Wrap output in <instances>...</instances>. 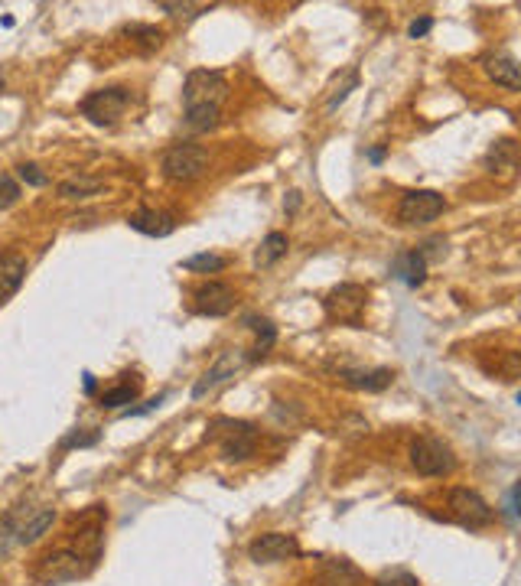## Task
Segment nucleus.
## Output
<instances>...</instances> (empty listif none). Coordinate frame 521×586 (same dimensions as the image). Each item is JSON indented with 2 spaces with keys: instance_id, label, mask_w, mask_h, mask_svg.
Returning a JSON list of instances; mask_svg holds the SVG:
<instances>
[{
  "instance_id": "obj_1",
  "label": "nucleus",
  "mask_w": 521,
  "mask_h": 586,
  "mask_svg": "<svg viewBox=\"0 0 521 586\" xmlns=\"http://www.w3.org/2000/svg\"><path fill=\"white\" fill-rule=\"evenodd\" d=\"M228 98V78L216 69H196L183 82V111H186V127L196 134L212 131L218 124L222 104Z\"/></svg>"
},
{
  "instance_id": "obj_2",
  "label": "nucleus",
  "mask_w": 521,
  "mask_h": 586,
  "mask_svg": "<svg viewBox=\"0 0 521 586\" xmlns=\"http://www.w3.org/2000/svg\"><path fill=\"white\" fill-rule=\"evenodd\" d=\"M95 567V560L85 558L82 550L76 548H59V550H49L43 558L37 560V567H33V580L39 586H62V583H76L88 574V570Z\"/></svg>"
},
{
  "instance_id": "obj_3",
  "label": "nucleus",
  "mask_w": 521,
  "mask_h": 586,
  "mask_svg": "<svg viewBox=\"0 0 521 586\" xmlns=\"http://www.w3.org/2000/svg\"><path fill=\"white\" fill-rule=\"evenodd\" d=\"M411 466H414L420 476H427V479H434V476H450L456 469L453 446L434 434H420L414 444H411Z\"/></svg>"
},
{
  "instance_id": "obj_4",
  "label": "nucleus",
  "mask_w": 521,
  "mask_h": 586,
  "mask_svg": "<svg viewBox=\"0 0 521 586\" xmlns=\"http://www.w3.org/2000/svg\"><path fill=\"white\" fill-rule=\"evenodd\" d=\"M365 306H369V290L362 284H339L322 297L326 316H330L332 322H339V326H352V330H359L362 326Z\"/></svg>"
},
{
  "instance_id": "obj_5",
  "label": "nucleus",
  "mask_w": 521,
  "mask_h": 586,
  "mask_svg": "<svg viewBox=\"0 0 521 586\" xmlns=\"http://www.w3.org/2000/svg\"><path fill=\"white\" fill-rule=\"evenodd\" d=\"M206 167H208V151L202 143H173L160 160V173L170 183L199 180L202 173H206Z\"/></svg>"
},
{
  "instance_id": "obj_6",
  "label": "nucleus",
  "mask_w": 521,
  "mask_h": 586,
  "mask_svg": "<svg viewBox=\"0 0 521 586\" xmlns=\"http://www.w3.org/2000/svg\"><path fill=\"white\" fill-rule=\"evenodd\" d=\"M127 104H131V92L114 85V88H98V92L85 95L82 104H78V111L85 114L92 124H98V127H111V124H118L124 118Z\"/></svg>"
},
{
  "instance_id": "obj_7",
  "label": "nucleus",
  "mask_w": 521,
  "mask_h": 586,
  "mask_svg": "<svg viewBox=\"0 0 521 586\" xmlns=\"http://www.w3.org/2000/svg\"><path fill=\"white\" fill-rule=\"evenodd\" d=\"M446 505H450V511H453L456 525H463V528H469V531L485 528V525H493V518H495L493 505H489L476 489H466V485L450 489Z\"/></svg>"
},
{
  "instance_id": "obj_8",
  "label": "nucleus",
  "mask_w": 521,
  "mask_h": 586,
  "mask_svg": "<svg viewBox=\"0 0 521 586\" xmlns=\"http://www.w3.org/2000/svg\"><path fill=\"white\" fill-rule=\"evenodd\" d=\"M446 199L436 190H414L398 202V222L401 225H427L434 218L444 216Z\"/></svg>"
},
{
  "instance_id": "obj_9",
  "label": "nucleus",
  "mask_w": 521,
  "mask_h": 586,
  "mask_svg": "<svg viewBox=\"0 0 521 586\" xmlns=\"http://www.w3.org/2000/svg\"><path fill=\"white\" fill-rule=\"evenodd\" d=\"M248 362H251V355H248L245 349H225L218 352V359L208 365V371L202 375L196 385H192V397L199 401V397H206L212 388H218V385H225L228 378H235L238 371L245 369Z\"/></svg>"
},
{
  "instance_id": "obj_10",
  "label": "nucleus",
  "mask_w": 521,
  "mask_h": 586,
  "mask_svg": "<svg viewBox=\"0 0 521 586\" xmlns=\"http://www.w3.org/2000/svg\"><path fill=\"white\" fill-rule=\"evenodd\" d=\"M218 427H225L222 434V456L228 463H245L251 460L257 450V430L255 424H245V420H216Z\"/></svg>"
},
{
  "instance_id": "obj_11",
  "label": "nucleus",
  "mask_w": 521,
  "mask_h": 586,
  "mask_svg": "<svg viewBox=\"0 0 521 586\" xmlns=\"http://www.w3.org/2000/svg\"><path fill=\"white\" fill-rule=\"evenodd\" d=\"M297 554H300L297 538L294 534H281V531H267V534L251 541V548H248V558L255 564H281V560H290Z\"/></svg>"
},
{
  "instance_id": "obj_12",
  "label": "nucleus",
  "mask_w": 521,
  "mask_h": 586,
  "mask_svg": "<svg viewBox=\"0 0 521 586\" xmlns=\"http://www.w3.org/2000/svg\"><path fill=\"white\" fill-rule=\"evenodd\" d=\"M192 306L199 316H228L235 310V290L222 281H208V284L196 287L192 293Z\"/></svg>"
},
{
  "instance_id": "obj_13",
  "label": "nucleus",
  "mask_w": 521,
  "mask_h": 586,
  "mask_svg": "<svg viewBox=\"0 0 521 586\" xmlns=\"http://www.w3.org/2000/svg\"><path fill=\"white\" fill-rule=\"evenodd\" d=\"M483 167L499 180H515L521 173V147L515 141H495L483 157Z\"/></svg>"
},
{
  "instance_id": "obj_14",
  "label": "nucleus",
  "mask_w": 521,
  "mask_h": 586,
  "mask_svg": "<svg viewBox=\"0 0 521 586\" xmlns=\"http://www.w3.org/2000/svg\"><path fill=\"white\" fill-rule=\"evenodd\" d=\"M483 69L495 85L509 88V92H521V62L515 56H509V53H485Z\"/></svg>"
},
{
  "instance_id": "obj_15",
  "label": "nucleus",
  "mask_w": 521,
  "mask_h": 586,
  "mask_svg": "<svg viewBox=\"0 0 521 586\" xmlns=\"http://www.w3.org/2000/svg\"><path fill=\"white\" fill-rule=\"evenodd\" d=\"M127 225L147 238H167L176 232V218H173L170 212H163V208H137V212L127 218Z\"/></svg>"
},
{
  "instance_id": "obj_16",
  "label": "nucleus",
  "mask_w": 521,
  "mask_h": 586,
  "mask_svg": "<svg viewBox=\"0 0 521 586\" xmlns=\"http://www.w3.org/2000/svg\"><path fill=\"white\" fill-rule=\"evenodd\" d=\"M342 385H349L355 391H369V395H379L395 381V371L391 369H339Z\"/></svg>"
},
{
  "instance_id": "obj_17",
  "label": "nucleus",
  "mask_w": 521,
  "mask_h": 586,
  "mask_svg": "<svg viewBox=\"0 0 521 586\" xmlns=\"http://www.w3.org/2000/svg\"><path fill=\"white\" fill-rule=\"evenodd\" d=\"M23 277H27V257L0 255V303H7L23 287Z\"/></svg>"
},
{
  "instance_id": "obj_18",
  "label": "nucleus",
  "mask_w": 521,
  "mask_h": 586,
  "mask_svg": "<svg viewBox=\"0 0 521 586\" xmlns=\"http://www.w3.org/2000/svg\"><path fill=\"white\" fill-rule=\"evenodd\" d=\"M395 277H398L401 284H408L411 290H417V287L427 281V257L420 255V248H414V251H404V255L395 261Z\"/></svg>"
},
{
  "instance_id": "obj_19",
  "label": "nucleus",
  "mask_w": 521,
  "mask_h": 586,
  "mask_svg": "<svg viewBox=\"0 0 521 586\" xmlns=\"http://www.w3.org/2000/svg\"><path fill=\"white\" fill-rule=\"evenodd\" d=\"M245 326L248 330H255L257 342H255V349H251V362H261L267 359V352L274 349V342H277V326L267 316H245Z\"/></svg>"
},
{
  "instance_id": "obj_20",
  "label": "nucleus",
  "mask_w": 521,
  "mask_h": 586,
  "mask_svg": "<svg viewBox=\"0 0 521 586\" xmlns=\"http://www.w3.org/2000/svg\"><path fill=\"white\" fill-rule=\"evenodd\" d=\"M104 190L102 176H69V180L59 183V199H69V202H82V199H92Z\"/></svg>"
},
{
  "instance_id": "obj_21",
  "label": "nucleus",
  "mask_w": 521,
  "mask_h": 586,
  "mask_svg": "<svg viewBox=\"0 0 521 586\" xmlns=\"http://www.w3.org/2000/svg\"><path fill=\"white\" fill-rule=\"evenodd\" d=\"M53 521H56V509H39L33 518H27L17 528V544H37L53 528Z\"/></svg>"
},
{
  "instance_id": "obj_22",
  "label": "nucleus",
  "mask_w": 521,
  "mask_h": 586,
  "mask_svg": "<svg viewBox=\"0 0 521 586\" xmlns=\"http://www.w3.org/2000/svg\"><path fill=\"white\" fill-rule=\"evenodd\" d=\"M320 586H362V577L346 560H330L320 570Z\"/></svg>"
},
{
  "instance_id": "obj_23",
  "label": "nucleus",
  "mask_w": 521,
  "mask_h": 586,
  "mask_svg": "<svg viewBox=\"0 0 521 586\" xmlns=\"http://www.w3.org/2000/svg\"><path fill=\"white\" fill-rule=\"evenodd\" d=\"M287 248H290V241H287L284 232H271V235L261 241V248H257V255H255V265L257 267H271L277 265L281 257L287 255Z\"/></svg>"
},
{
  "instance_id": "obj_24",
  "label": "nucleus",
  "mask_w": 521,
  "mask_h": 586,
  "mask_svg": "<svg viewBox=\"0 0 521 586\" xmlns=\"http://www.w3.org/2000/svg\"><path fill=\"white\" fill-rule=\"evenodd\" d=\"M225 257L222 255H208V251H202V255H192L183 261V267L186 271H192V274H218V271H225Z\"/></svg>"
},
{
  "instance_id": "obj_25",
  "label": "nucleus",
  "mask_w": 521,
  "mask_h": 586,
  "mask_svg": "<svg viewBox=\"0 0 521 586\" xmlns=\"http://www.w3.org/2000/svg\"><path fill=\"white\" fill-rule=\"evenodd\" d=\"M489 371H495L502 381H512V378H521V352H502L495 365H485Z\"/></svg>"
},
{
  "instance_id": "obj_26",
  "label": "nucleus",
  "mask_w": 521,
  "mask_h": 586,
  "mask_svg": "<svg viewBox=\"0 0 521 586\" xmlns=\"http://www.w3.org/2000/svg\"><path fill=\"white\" fill-rule=\"evenodd\" d=\"M127 33H131V39L141 46V53H153V49H160V43H163V29H157V27L137 23V27H131Z\"/></svg>"
},
{
  "instance_id": "obj_27",
  "label": "nucleus",
  "mask_w": 521,
  "mask_h": 586,
  "mask_svg": "<svg viewBox=\"0 0 521 586\" xmlns=\"http://www.w3.org/2000/svg\"><path fill=\"white\" fill-rule=\"evenodd\" d=\"M134 401H137V385H118V388L102 395V407H108V411H118V407L134 404Z\"/></svg>"
},
{
  "instance_id": "obj_28",
  "label": "nucleus",
  "mask_w": 521,
  "mask_h": 586,
  "mask_svg": "<svg viewBox=\"0 0 521 586\" xmlns=\"http://www.w3.org/2000/svg\"><path fill=\"white\" fill-rule=\"evenodd\" d=\"M355 85H359V72H355V69H349V72H346V82H342V85L330 95V102H326V111H336V108H339V104L349 98V92Z\"/></svg>"
},
{
  "instance_id": "obj_29",
  "label": "nucleus",
  "mask_w": 521,
  "mask_h": 586,
  "mask_svg": "<svg viewBox=\"0 0 521 586\" xmlns=\"http://www.w3.org/2000/svg\"><path fill=\"white\" fill-rule=\"evenodd\" d=\"M375 586H420L417 583V577L411 574V570H385L379 580H375Z\"/></svg>"
},
{
  "instance_id": "obj_30",
  "label": "nucleus",
  "mask_w": 521,
  "mask_h": 586,
  "mask_svg": "<svg viewBox=\"0 0 521 586\" xmlns=\"http://www.w3.org/2000/svg\"><path fill=\"white\" fill-rule=\"evenodd\" d=\"M17 176L23 183H27V186H37V190H43V186H49V176L43 170H39L37 163H20L17 167Z\"/></svg>"
},
{
  "instance_id": "obj_31",
  "label": "nucleus",
  "mask_w": 521,
  "mask_h": 586,
  "mask_svg": "<svg viewBox=\"0 0 521 586\" xmlns=\"http://www.w3.org/2000/svg\"><path fill=\"white\" fill-rule=\"evenodd\" d=\"M17 199H20V183L4 173V176H0V208L17 206Z\"/></svg>"
},
{
  "instance_id": "obj_32",
  "label": "nucleus",
  "mask_w": 521,
  "mask_h": 586,
  "mask_svg": "<svg viewBox=\"0 0 521 586\" xmlns=\"http://www.w3.org/2000/svg\"><path fill=\"white\" fill-rule=\"evenodd\" d=\"M430 29H434V17H417L414 23L408 27V37L411 39H420V37H427Z\"/></svg>"
},
{
  "instance_id": "obj_33",
  "label": "nucleus",
  "mask_w": 521,
  "mask_h": 586,
  "mask_svg": "<svg viewBox=\"0 0 521 586\" xmlns=\"http://www.w3.org/2000/svg\"><path fill=\"white\" fill-rule=\"evenodd\" d=\"M163 401H167V395H157V397H151V401H147V404H141V407H127V411H124V417H141V414H151V411H157V407L163 404Z\"/></svg>"
},
{
  "instance_id": "obj_34",
  "label": "nucleus",
  "mask_w": 521,
  "mask_h": 586,
  "mask_svg": "<svg viewBox=\"0 0 521 586\" xmlns=\"http://www.w3.org/2000/svg\"><path fill=\"white\" fill-rule=\"evenodd\" d=\"M98 444V434H72L62 440V446H95Z\"/></svg>"
},
{
  "instance_id": "obj_35",
  "label": "nucleus",
  "mask_w": 521,
  "mask_h": 586,
  "mask_svg": "<svg viewBox=\"0 0 521 586\" xmlns=\"http://www.w3.org/2000/svg\"><path fill=\"white\" fill-rule=\"evenodd\" d=\"M509 499H512L515 515H518V518H521V479H518V483H515V489H512V495H509Z\"/></svg>"
},
{
  "instance_id": "obj_36",
  "label": "nucleus",
  "mask_w": 521,
  "mask_h": 586,
  "mask_svg": "<svg viewBox=\"0 0 521 586\" xmlns=\"http://www.w3.org/2000/svg\"><path fill=\"white\" fill-rule=\"evenodd\" d=\"M369 160H371V163H381V160H385V147H371V151H369Z\"/></svg>"
},
{
  "instance_id": "obj_37",
  "label": "nucleus",
  "mask_w": 521,
  "mask_h": 586,
  "mask_svg": "<svg viewBox=\"0 0 521 586\" xmlns=\"http://www.w3.org/2000/svg\"><path fill=\"white\" fill-rule=\"evenodd\" d=\"M297 206H300V192H290V199H287V208H290V212H297Z\"/></svg>"
},
{
  "instance_id": "obj_38",
  "label": "nucleus",
  "mask_w": 521,
  "mask_h": 586,
  "mask_svg": "<svg viewBox=\"0 0 521 586\" xmlns=\"http://www.w3.org/2000/svg\"><path fill=\"white\" fill-rule=\"evenodd\" d=\"M85 391H88V395L95 391V375H85Z\"/></svg>"
},
{
  "instance_id": "obj_39",
  "label": "nucleus",
  "mask_w": 521,
  "mask_h": 586,
  "mask_svg": "<svg viewBox=\"0 0 521 586\" xmlns=\"http://www.w3.org/2000/svg\"><path fill=\"white\" fill-rule=\"evenodd\" d=\"M515 401H518V404H521V391H518V397H515Z\"/></svg>"
},
{
  "instance_id": "obj_40",
  "label": "nucleus",
  "mask_w": 521,
  "mask_h": 586,
  "mask_svg": "<svg viewBox=\"0 0 521 586\" xmlns=\"http://www.w3.org/2000/svg\"><path fill=\"white\" fill-rule=\"evenodd\" d=\"M518 10H521V4H518Z\"/></svg>"
}]
</instances>
